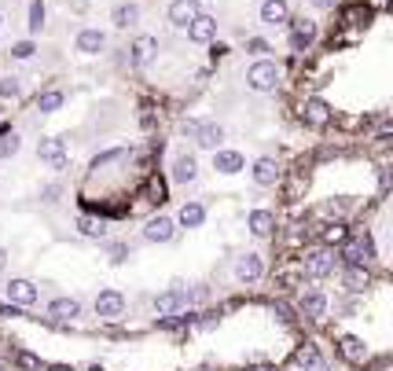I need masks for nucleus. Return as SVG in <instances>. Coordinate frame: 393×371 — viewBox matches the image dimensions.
I'll return each mask as SVG.
<instances>
[{
	"instance_id": "ddd939ff",
	"label": "nucleus",
	"mask_w": 393,
	"mask_h": 371,
	"mask_svg": "<svg viewBox=\"0 0 393 371\" xmlns=\"http://www.w3.org/2000/svg\"><path fill=\"white\" fill-rule=\"evenodd\" d=\"M327 305H331V301H327V294H323V287H305L302 290V294H298V309H302V316L305 320H313V324H320V320L327 316Z\"/></svg>"
},
{
	"instance_id": "2f4dec72",
	"label": "nucleus",
	"mask_w": 393,
	"mask_h": 371,
	"mask_svg": "<svg viewBox=\"0 0 393 371\" xmlns=\"http://www.w3.org/2000/svg\"><path fill=\"white\" fill-rule=\"evenodd\" d=\"M19 151H22V136L15 133V129L0 125V162H8V158H15Z\"/></svg>"
},
{
	"instance_id": "9b49d317",
	"label": "nucleus",
	"mask_w": 393,
	"mask_h": 371,
	"mask_svg": "<svg viewBox=\"0 0 393 371\" xmlns=\"http://www.w3.org/2000/svg\"><path fill=\"white\" fill-rule=\"evenodd\" d=\"M224 140H228V133H224L221 122H214V118H199V122H195V133H191V143H195V148H202V151H221Z\"/></svg>"
},
{
	"instance_id": "f704fd0d",
	"label": "nucleus",
	"mask_w": 393,
	"mask_h": 371,
	"mask_svg": "<svg viewBox=\"0 0 393 371\" xmlns=\"http://www.w3.org/2000/svg\"><path fill=\"white\" fill-rule=\"evenodd\" d=\"M0 100H22V77H15V74L0 77Z\"/></svg>"
},
{
	"instance_id": "2eb2a0df",
	"label": "nucleus",
	"mask_w": 393,
	"mask_h": 371,
	"mask_svg": "<svg viewBox=\"0 0 393 371\" xmlns=\"http://www.w3.org/2000/svg\"><path fill=\"white\" fill-rule=\"evenodd\" d=\"M199 15H202V0H173L166 8V22L173 30H188Z\"/></svg>"
},
{
	"instance_id": "7ed1b4c3",
	"label": "nucleus",
	"mask_w": 393,
	"mask_h": 371,
	"mask_svg": "<svg viewBox=\"0 0 393 371\" xmlns=\"http://www.w3.org/2000/svg\"><path fill=\"white\" fill-rule=\"evenodd\" d=\"M338 261L342 265H368V261H375V239H371V232L368 228L349 232V239L338 247Z\"/></svg>"
},
{
	"instance_id": "dca6fc26",
	"label": "nucleus",
	"mask_w": 393,
	"mask_h": 371,
	"mask_svg": "<svg viewBox=\"0 0 393 371\" xmlns=\"http://www.w3.org/2000/svg\"><path fill=\"white\" fill-rule=\"evenodd\" d=\"M96 316L107 320V324L122 320L125 316V294H122V290H114V287L100 290V294H96Z\"/></svg>"
},
{
	"instance_id": "0eeeda50",
	"label": "nucleus",
	"mask_w": 393,
	"mask_h": 371,
	"mask_svg": "<svg viewBox=\"0 0 393 371\" xmlns=\"http://www.w3.org/2000/svg\"><path fill=\"white\" fill-rule=\"evenodd\" d=\"M298 122L305 125V129H327L335 122V110L327 107V100H320V96H305V100L298 103Z\"/></svg>"
},
{
	"instance_id": "e433bc0d",
	"label": "nucleus",
	"mask_w": 393,
	"mask_h": 371,
	"mask_svg": "<svg viewBox=\"0 0 393 371\" xmlns=\"http://www.w3.org/2000/svg\"><path fill=\"white\" fill-rule=\"evenodd\" d=\"M26 26H30V37H37L41 30H44V0H34V4H30V19H26Z\"/></svg>"
},
{
	"instance_id": "4468645a",
	"label": "nucleus",
	"mask_w": 393,
	"mask_h": 371,
	"mask_svg": "<svg viewBox=\"0 0 393 371\" xmlns=\"http://www.w3.org/2000/svg\"><path fill=\"white\" fill-rule=\"evenodd\" d=\"M247 173H250L254 188H276V184H280V176H283L280 162H276L272 155H265V158H254V162L247 166Z\"/></svg>"
},
{
	"instance_id": "20e7f679",
	"label": "nucleus",
	"mask_w": 393,
	"mask_h": 371,
	"mask_svg": "<svg viewBox=\"0 0 393 371\" xmlns=\"http://www.w3.org/2000/svg\"><path fill=\"white\" fill-rule=\"evenodd\" d=\"M316 37H320V26L309 15H298V19L287 22V52L290 56H305L316 44Z\"/></svg>"
},
{
	"instance_id": "c85d7f7f",
	"label": "nucleus",
	"mask_w": 393,
	"mask_h": 371,
	"mask_svg": "<svg viewBox=\"0 0 393 371\" xmlns=\"http://www.w3.org/2000/svg\"><path fill=\"white\" fill-rule=\"evenodd\" d=\"M74 228H77V235H81V239H96V243H103V239H107V224H103L100 217L81 214V217L74 221Z\"/></svg>"
},
{
	"instance_id": "1a4fd4ad",
	"label": "nucleus",
	"mask_w": 393,
	"mask_h": 371,
	"mask_svg": "<svg viewBox=\"0 0 393 371\" xmlns=\"http://www.w3.org/2000/svg\"><path fill=\"white\" fill-rule=\"evenodd\" d=\"M37 158L52 169V173H63L70 166V155H67V140H59V136H41L37 140Z\"/></svg>"
},
{
	"instance_id": "f257e3e1",
	"label": "nucleus",
	"mask_w": 393,
	"mask_h": 371,
	"mask_svg": "<svg viewBox=\"0 0 393 371\" xmlns=\"http://www.w3.org/2000/svg\"><path fill=\"white\" fill-rule=\"evenodd\" d=\"M280 85H283V70H280V63H276L272 56H261L247 67V89L250 92L272 96V92H280Z\"/></svg>"
},
{
	"instance_id": "c756f323",
	"label": "nucleus",
	"mask_w": 393,
	"mask_h": 371,
	"mask_svg": "<svg viewBox=\"0 0 393 371\" xmlns=\"http://www.w3.org/2000/svg\"><path fill=\"white\" fill-rule=\"evenodd\" d=\"M298 367H302V371H331V360L320 353V346H305V349L298 353Z\"/></svg>"
},
{
	"instance_id": "473e14b6",
	"label": "nucleus",
	"mask_w": 393,
	"mask_h": 371,
	"mask_svg": "<svg viewBox=\"0 0 393 371\" xmlns=\"http://www.w3.org/2000/svg\"><path fill=\"white\" fill-rule=\"evenodd\" d=\"M8 56H11L15 63H30V59L37 56V41H34V37H22V41H15Z\"/></svg>"
},
{
	"instance_id": "37998d69",
	"label": "nucleus",
	"mask_w": 393,
	"mask_h": 371,
	"mask_svg": "<svg viewBox=\"0 0 393 371\" xmlns=\"http://www.w3.org/2000/svg\"><path fill=\"white\" fill-rule=\"evenodd\" d=\"M195 320V327H199V331H214L217 327V316L214 313H206V316H191Z\"/></svg>"
},
{
	"instance_id": "bb28decb",
	"label": "nucleus",
	"mask_w": 393,
	"mask_h": 371,
	"mask_svg": "<svg viewBox=\"0 0 393 371\" xmlns=\"http://www.w3.org/2000/svg\"><path fill=\"white\" fill-rule=\"evenodd\" d=\"M338 349H342V357H346L349 364H368V346H364V338L342 334V338H338Z\"/></svg>"
},
{
	"instance_id": "6ab92c4d",
	"label": "nucleus",
	"mask_w": 393,
	"mask_h": 371,
	"mask_svg": "<svg viewBox=\"0 0 393 371\" xmlns=\"http://www.w3.org/2000/svg\"><path fill=\"white\" fill-rule=\"evenodd\" d=\"M74 48H77L81 56H103V52H107V30H100V26H85V30H77Z\"/></svg>"
},
{
	"instance_id": "8fccbe9b",
	"label": "nucleus",
	"mask_w": 393,
	"mask_h": 371,
	"mask_svg": "<svg viewBox=\"0 0 393 371\" xmlns=\"http://www.w3.org/2000/svg\"><path fill=\"white\" fill-rule=\"evenodd\" d=\"M0 26H4V15H0Z\"/></svg>"
},
{
	"instance_id": "b1692460",
	"label": "nucleus",
	"mask_w": 393,
	"mask_h": 371,
	"mask_svg": "<svg viewBox=\"0 0 393 371\" xmlns=\"http://www.w3.org/2000/svg\"><path fill=\"white\" fill-rule=\"evenodd\" d=\"M356 206H360V202H353V199H331V202L316 206V217L327 221V224H331V221H346V224H349V217L356 214Z\"/></svg>"
},
{
	"instance_id": "a878e982",
	"label": "nucleus",
	"mask_w": 393,
	"mask_h": 371,
	"mask_svg": "<svg viewBox=\"0 0 393 371\" xmlns=\"http://www.w3.org/2000/svg\"><path fill=\"white\" fill-rule=\"evenodd\" d=\"M247 232L254 239H269L276 232V214H272V209H250V214H247Z\"/></svg>"
},
{
	"instance_id": "39448f33",
	"label": "nucleus",
	"mask_w": 393,
	"mask_h": 371,
	"mask_svg": "<svg viewBox=\"0 0 393 371\" xmlns=\"http://www.w3.org/2000/svg\"><path fill=\"white\" fill-rule=\"evenodd\" d=\"M199 158H195V151H173L169 158V169H166V181L176 184V188H188L199 181Z\"/></svg>"
},
{
	"instance_id": "a19ab883",
	"label": "nucleus",
	"mask_w": 393,
	"mask_h": 371,
	"mask_svg": "<svg viewBox=\"0 0 393 371\" xmlns=\"http://www.w3.org/2000/svg\"><path fill=\"white\" fill-rule=\"evenodd\" d=\"M389 191H393V162H386L379 169V199H386Z\"/></svg>"
},
{
	"instance_id": "58836bf2",
	"label": "nucleus",
	"mask_w": 393,
	"mask_h": 371,
	"mask_svg": "<svg viewBox=\"0 0 393 371\" xmlns=\"http://www.w3.org/2000/svg\"><path fill=\"white\" fill-rule=\"evenodd\" d=\"M63 195H67V188H63V181H48L41 188V202H59Z\"/></svg>"
},
{
	"instance_id": "f03ea898",
	"label": "nucleus",
	"mask_w": 393,
	"mask_h": 371,
	"mask_svg": "<svg viewBox=\"0 0 393 371\" xmlns=\"http://www.w3.org/2000/svg\"><path fill=\"white\" fill-rule=\"evenodd\" d=\"M335 268H338V250L335 247H313V250H305L302 257V272H305V280L309 283H320L327 276H335Z\"/></svg>"
},
{
	"instance_id": "393cba45",
	"label": "nucleus",
	"mask_w": 393,
	"mask_h": 371,
	"mask_svg": "<svg viewBox=\"0 0 393 371\" xmlns=\"http://www.w3.org/2000/svg\"><path fill=\"white\" fill-rule=\"evenodd\" d=\"M368 283H371L368 265H342V287H346V294H364Z\"/></svg>"
},
{
	"instance_id": "de8ad7c7",
	"label": "nucleus",
	"mask_w": 393,
	"mask_h": 371,
	"mask_svg": "<svg viewBox=\"0 0 393 371\" xmlns=\"http://www.w3.org/2000/svg\"><path fill=\"white\" fill-rule=\"evenodd\" d=\"M44 371H74L70 364H52V367H44Z\"/></svg>"
},
{
	"instance_id": "ea45409f",
	"label": "nucleus",
	"mask_w": 393,
	"mask_h": 371,
	"mask_svg": "<svg viewBox=\"0 0 393 371\" xmlns=\"http://www.w3.org/2000/svg\"><path fill=\"white\" fill-rule=\"evenodd\" d=\"M247 52H250L254 59H261V56L272 52V41H269V37H250V41H247Z\"/></svg>"
},
{
	"instance_id": "c03bdc74",
	"label": "nucleus",
	"mask_w": 393,
	"mask_h": 371,
	"mask_svg": "<svg viewBox=\"0 0 393 371\" xmlns=\"http://www.w3.org/2000/svg\"><path fill=\"white\" fill-rule=\"evenodd\" d=\"M19 364H22L26 371H41V360L34 357V353H19Z\"/></svg>"
},
{
	"instance_id": "7c9ffc66",
	"label": "nucleus",
	"mask_w": 393,
	"mask_h": 371,
	"mask_svg": "<svg viewBox=\"0 0 393 371\" xmlns=\"http://www.w3.org/2000/svg\"><path fill=\"white\" fill-rule=\"evenodd\" d=\"M67 107V92L63 89H44L37 96V115H56V110Z\"/></svg>"
},
{
	"instance_id": "a211bd4d",
	"label": "nucleus",
	"mask_w": 393,
	"mask_h": 371,
	"mask_svg": "<svg viewBox=\"0 0 393 371\" xmlns=\"http://www.w3.org/2000/svg\"><path fill=\"white\" fill-rule=\"evenodd\" d=\"M140 19H143V8L136 4V0H118V4L110 8V22H114V30H122V34L136 30Z\"/></svg>"
},
{
	"instance_id": "423d86ee",
	"label": "nucleus",
	"mask_w": 393,
	"mask_h": 371,
	"mask_svg": "<svg viewBox=\"0 0 393 371\" xmlns=\"http://www.w3.org/2000/svg\"><path fill=\"white\" fill-rule=\"evenodd\" d=\"M158 63V37L155 34H136L133 41H129V67L133 70H151Z\"/></svg>"
},
{
	"instance_id": "4be33fe9",
	"label": "nucleus",
	"mask_w": 393,
	"mask_h": 371,
	"mask_svg": "<svg viewBox=\"0 0 393 371\" xmlns=\"http://www.w3.org/2000/svg\"><path fill=\"white\" fill-rule=\"evenodd\" d=\"M4 294H8V301H15V305H22V309H30V305H37L41 290H37L34 280H11V283L4 287Z\"/></svg>"
},
{
	"instance_id": "09e8293b",
	"label": "nucleus",
	"mask_w": 393,
	"mask_h": 371,
	"mask_svg": "<svg viewBox=\"0 0 393 371\" xmlns=\"http://www.w3.org/2000/svg\"><path fill=\"white\" fill-rule=\"evenodd\" d=\"M257 371H272V367H269V364H265V367H257Z\"/></svg>"
},
{
	"instance_id": "412c9836",
	"label": "nucleus",
	"mask_w": 393,
	"mask_h": 371,
	"mask_svg": "<svg viewBox=\"0 0 393 371\" xmlns=\"http://www.w3.org/2000/svg\"><path fill=\"white\" fill-rule=\"evenodd\" d=\"M247 155L243 151H236V148H221V151H214V169L221 173V176H239V173H247Z\"/></svg>"
},
{
	"instance_id": "c9c22d12",
	"label": "nucleus",
	"mask_w": 393,
	"mask_h": 371,
	"mask_svg": "<svg viewBox=\"0 0 393 371\" xmlns=\"http://www.w3.org/2000/svg\"><path fill=\"white\" fill-rule=\"evenodd\" d=\"M305 188H309V176H305V173H294V181H290L287 191H283V202H287V206L298 202V199L305 195Z\"/></svg>"
},
{
	"instance_id": "a18cd8bd",
	"label": "nucleus",
	"mask_w": 393,
	"mask_h": 371,
	"mask_svg": "<svg viewBox=\"0 0 393 371\" xmlns=\"http://www.w3.org/2000/svg\"><path fill=\"white\" fill-rule=\"evenodd\" d=\"M309 8L313 11H331V8H338V0H309Z\"/></svg>"
},
{
	"instance_id": "49530a36",
	"label": "nucleus",
	"mask_w": 393,
	"mask_h": 371,
	"mask_svg": "<svg viewBox=\"0 0 393 371\" xmlns=\"http://www.w3.org/2000/svg\"><path fill=\"white\" fill-rule=\"evenodd\" d=\"M4 268H8V250L0 247V272H4Z\"/></svg>"
},
{
	"instance_id": "6e6552de",
	"label": "nucleus",
	"mask_w": 393,
	"mask_h": 371,
	"mask_svg": "<svg viewBox=\"0 0 393 371\" xmlns=\"http://www.w3.org/2000/svg\"><path fill=\"white\" fill-rule=\"evenodd\" d=\"M184 305H188V283H180V280L173 287H166L162 294H155V313L166 320H176L184 313Z\"/></svg>"
},
{
	"instance_id": "cd10ccee",
	"label": "nucleus",
	"mask_w": 393,
	"mask_h": 371,
	"mask_svg": "<svg viewBox=\"0 0 393 371\" xmlns=\"http://www.w3.org/2000/svg\"><path fill=\"white\" fill-rule=\"evenodd\" d=\"M48 316L63 320V324H70V320L81 316V301L77 298H52V301H48Z\"/></svg>"
},
{
	"instance_id": "aec40b11",
	"label": "nucleus",
	"mask_w": 393,
	"mask_h": 371,
	"mask_svg": "<svg viewBox=\"0 0 393 371\" xmlns=\"http://www.w3.org/2000/svg\"><path fill=\"white\" fill-rule=\"evenodd\" d=\"M257 19H261V26L280 30V26L290 22V4H287V0H261V4H257Z\"/></svg>"
},
{
	"instance_id": "f3484780",
	"label": "nucleus",
	"mask_w": 393,
	"mask_h": 371,
	"mask_svg": "<svg viewBox=\"0 0 393 371\" xmlns=\"http://www.w3.org/2000/svg\"><path fill=\"white\" fill-rule=\"evenodd\" d=\"M184 34H188V41H191V44L206 48V44H214V41H217V34H221V22H217L210 11H202L199 19H195V22L184 30Z\"/></svg>"
},
{
	"instance_id": "9d476101",
	"label": "nucleus",
	"mask_w": 393,
	"mask_h": 371,
	"mask_svg": "<svg viewBox=\"0 0 393 371\" xmlns=\"http://www.w3.org/2000/svg\"><path fill=\"white\" fill-rule=\"evenodd\" d=\"M176 228H180V224H176V221H173L169 214H155V217H147V221H143L140 235H143V243H151V247H162V243H173Z\"/></svg>"
},
{
	"instance_id": "f8f14e48",
	"label": "nucleus",
	"mask_w": 393,
	"mask_h": 371,
	"mask_svg": "<svg viewBox=\"0 0 393 371\" xmlns=\"http://www.w3.org/2000/svg\"><path fill=\"white\" fill-rule=\"evenodd\" d=\"M265 257L261 254H254V250H247V254H239L236 257V268H232V276L239 280V283H261L265 280Z\"/></svg>"
},
{
	"instance_id": "72a5a7b5",
	"label": "nucleus",
	"mask_w": 393,
	"mask_h": 371,
	"mask_svg": "<svg viewBox=\"0 0 393 371\" xmlns=\"http://www.w3.org/2000/svg\"><path fill=\"white\" fill-rule=\"evenodd\" d=\"M143 199L151 206H162L166 202V181H162V176H151V181L143 184Z\"/></svg>"
},
{
	"instance_id": "79ce46f5",
	"label": "nucleus",
	"mask_w": 393,
	"mask_h": 371,
	"mask_svg": "<svg viewBox=\"0 0 393 371\" xmlns=\"http://www.w3.org/2000/svg\"><path fill=\"white\" fill-rule=\"evenodd\" d=\"M188 301H191V305H206V301H210V287H206V283H191V287H188Z\"/></svg>"
},
{
	"instance_id": "4c0bfd02",
	"label": "nucleus",
	"mask_w": 393,
	"mask_h": 371,
	"mask_svg": "<svg viewBox=\"0 0 393 371\" xmlns=\"http://www.w3.org/2000/svg\"><path fill=\"white\" fill-rule=\"evenodd\" d=\"M107 261H110V265H125V261H129V243H122V239L107 243Z\"/></svg>"
},
{
	"instance_id": "5701e85b",
	"label": "nucleus",
	"mask_w": 393,
	"mask_h": 371,
	"mask_svg": "<svg viewBox=\"0 0 393 371\" xmlns=\"http://www.w3.org/2000/svg\"><path fill=\"white\" fill-rule=\"evenodd\" d=\"M176 224L184 232H195V228H202L206 224V206L199 202V199H188V202H180V209H176Z\"/></svg>"
}]
</instances>
